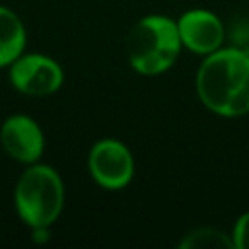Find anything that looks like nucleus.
Wrapping results in <instances>:
<instances>
[{"instance_id":"nucleus-6","label":"nucleus","mask_w":249,"mask_h":249,"mask_svg":"<svg viewBox=\"0 0 249 249\" xmlns=\"http://www.w3.org/2000/svg\"><path fill=\"white\" fill-rule=\"evenodd\" d=\"M0 146L10 160L29 165L41 161L45 154V132L33 117L14 113L0 124Z\"/></svg>"},{"instance_id":"nucleus-2","label":"nucleus","mask_w":249,"mask_h":249,"mask_svg":"<svg viewBox=\"0 0 249 249\" xmlns=\"http://www.w3.org/2000/svg\"><path fill=\"white\" fill-rule=\"evenodd\" d=\"M183 43L177 21L165 14H148L140 18L124 37V54L128 66L140 76H160L179 58Z\"/></svg>"},{"instance_id":"nucleus-3","label":"nucleus","mask_w":249,"mask_h":249,"mask_svg":"<svg viewBox=\"0 0 249 249\" xmlns=\"http://www.w3.org/2000/svg\"><path fill=\"white\" fill-rule=\"evenodd\" d=\"M66 189L60 173L43 161L23 167L14 185V208L29 228H51L62 214Z\"/></svg>"},{"instance_id":"nucleus-8","label":"nucleus","mask_w":249,"mask_h":249,"mask_svg":"<svg viewBox=\"0 0 249 249\" xmlns=\"http://www.w3.org/2000/svg\"><path fill=\"white\" fill-rule=\"evenodd\" d=\"M27 47L23 19L8 6L0 4V68H8Z\"/></svg>"},{"instance_id":"nucleus-7","label":"nucleus","mask_w":249,"mask_h":249,"mask_svg":"<svg viewBox=\"0 0 249 249\" xmlns=\"http://www.w3.org/2000/svg\"><path fill=\"white\" fill-rule=\"evenodd\" d=\"M175 21L183 49L198 56H206L218 51L220 47H224V39H226L224 21L212 10L191 8L183 12Z\"/></svg>"},{"instance_id":"nucleus-4","label":"nucleus","mask_w":249,"mask_h":249,"mask_svg":"<svg viewBox=\"0 0 249 249\" xmlns=\"http://www.w3.org/2000/svg\"><path fill=\"white\" fill-rule=\"evenodd\" d=\"M88 173L103 191H123L134 179V156L130 148L113 136L99 138L88 152Z\"/></svg>"},{"instance_id":"nucleus-10","label":"nucleus","mask_w":249,"mask_h":249,"mask_svg":"<svg viewBox=\"0 0 249 249\" xmlns=\"http://www.w3.org/2000/svg\"><path fill=\"white\" fill-rule=\"evenodd\" d=\"M230 233L235 249H249V210L237 216Z\"/></svg>"},{"instance_id":"nucleus-5","label":"nucleus","mask_w":249,"mask_h":249,"mask_svg":"<svg viewBox=\"0 0 249 249\" xmlns=\"http://www.w3.org/2000/svg\"><path fill=\"white\" fill-rule=\"evenodd\" d=\"M6 70L10 86L27 97L54 95L64 84V68L45 53H21Z\"/></svg>"},{"instance_id":"nucleus-9","label":"nucleus","mask_w":249,"mask_h":249,"mask_svg":"<svg viewBox=\"0 0 249 249\" xmlns=\"http://www.w3.org/2000/svg\"><path fill=\"white\" fill-rule=\"evenodd\" d=\"M177 247L179 249H233V239H231V233H226L224 230L202 226L185 233L177 243Z\"/></svg>"},{"instance_id":"nucleus-1","label":"nucleus","mask_w":249,"mask_h":249,"mask_svg":"<svg viewBox=\"0 0 249 249\" xmlns=\"http://www.w3.org/2000/svg\"><path fill=\"white\" fill-rule=\"evenodd\" d=\"M195 91L212 115L224 119L249 115V51L220 47L202 56L195 74Z\"/></svg>"}]
</instances>
